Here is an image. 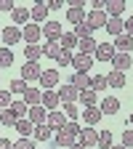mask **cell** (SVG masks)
<instances>
[{
    "label": "cell",
    "mask_w": 133,
    "mask_h": 149,
    "mask_svg": "<svg viewBox=\"0 0 133 149\" xmlns=\"http://www.w3.org/2000/svg\"><path fill=\"white\" fill-rule=\"evenodd\" d=\"M56 93H59V101L61 104H77V99H80V91L75 88V85H64V88H59Z\"/></svg>",
    "instance_id": "6"
},
{
    "label": "cell",
    "mask_w": 133,
    "mask_h": 149,
    "mask_svg": "<svg viewBox=\"0 0 133 149\" xmlns=\"http://www.w3.org/2000/svg\"><path fill=\"white\" fill-rule=\"evenodd\" d=\"M112 64V69H117V72H125L133 61H130V53H115V59L109 61Z\"/></svg>",
    "instance_id": "23"
},
{
    "label": "cell",
    "mask_w": 133,
    "mask_h": 149,
    "mask_svg": "<svg viewBox=\"0 0 133 149\" xmlns=\"http://www.w3.org/2000/svg\"><path fill=\"white\" fill-rule=\"evenodd\" d=\"M72 67L77 69V72H88L93 67V56H88V53H75L72 56Z\"/></svg>",
    "instance_id": "13"
},
{
    "label": "cell",
    "mask_w": 133,
    "mask_h": 149,
    "mask_svg": "<svg viewBox=\"0 0 133 149\" xmlns=\"http://www.w3.org/2000/svg\"><path fill=\"white\" fill-rule=\"evenodd\" d=\"M59 45H61L64 51L77 48V37H75V32H64V35H61V40H59Z\"/></svg>",
    "instance_id": "33"
},
{
    "label": "cell",
    "mask_w": 133,
    "mask_h": 149,
    "mask_svg": "<svg viewBox=\"0 0 133 149\" xmlns=\"http://www.w3.org/2000/svg\"><path fill=\"white\" fill-rule=\"evenodd\" d=\"M64 128H67V130H69V133H72V136H75V139H77V136H80V130H83V128H80V125H77V123H67V125H64Z\"/></svg>",
    "instance_id": "46"
},
{
    "label": "cell",
    "mask_w": 133,
    "mask_h": 149,
    "mask_svg": "<svg viewBox=\"0 0 133 149\" xmlns=\"http://www.w3.org/2000/svg\"><path fill=\"white\" fill-rule=\"evenodd\" d=\"M61 53V45L59 43H53V40H48L45 45H43V56H48V59H53L56 61V56Z\"/></svg>",
    "instance_id": "34"
},
{
    "label": "cell",
    "mask_w": 133,
    "mask_h": 149,
    "mask_svg": "<svg viewBox=\"0 0 133 149\" xmlns=\"http://www.w3.org/2000/svg\"><path fill=\"white\" fill-rule=\"evenodd\" d=\"M85 24L91 27V32H93V29H101V27H107V13H104V11H88V16H85Z\"/></svg>",
    "instance_id": "5"
},
{
    "label": "cell",
    "mask_w": 133,
    "mask_h": 149,
    "mask_svg": "<svg viewBox=\"0 0 133 149\" xmlns=\"http://www.w3.org/2000/svg\"><path fill=\"white\" fill-rule=\"evenodd\" d=\"M45 6H48V11H59V8H64L61 0H51V3H45Z\"/></svg>",
    "instance_id": "48"
},
{
    "label": "cell",
    "mask_w": 133,
    "mask_h": 149,
    "mask_svg": "<svg viewBox=\"0 0 133 149\" xmlns=\"http://www.w3.org/2000/svg\"><path fill=\"white\" fill-rule=\"evenodd\" d=\"M125 35L133 37V16H128V22H125Z\"/></svg>",
    "instance_id": "49"
},
{
    "label": "cell",
    "mask_w": 133,
    "mask_h": 149,
    "mask_svg": "<svg viewBox=\"0 0 133 149\" xmlns=\"http://www.w3.org/2000/svg\"><path fill=\"white\" fill-rule=\"evenodd\" d=\"M16 123H19V117L13 115L11 109H3V112H0V125H8V128H13Z\"/></svg>",
    "instance_id": "38"
},
{
    "label": "cell",
    "mask_w": 133,
    "mask_h": 149,
    "mask_svg": "<svg viewBox=\"0 0 133 149\" xmlns=\"http://www.w3.org/2000/svg\"><path fill=\"white\" fill-rule=\"evenodd\" d=\"M24 56H27V61H37V59L43 56V45H37V43L24 45Z\"/></svg>",
    "instance_id": "31"
},
{
    "label": "cell",
    "mask_w": 133,
    "mask_h": 149,
    "mask_svg": "<svg viewBox=\"0 0 133 149\" xmlns=\"http://www.w3.org/2000/svg\"><path fill=\"white\" fill-rule=\"evenodd\" d=\"M125 83H128L125 72H117V69H109L107 72V85H112V88H125Z\"/></svg>",
    "instance_id": "19"
},
{
    "label": "cell",
    "mask_w": 133,
    "mask_h": 149,
    "mask_svg": "<svg viewBox=\"0 0 133 149\" xmlns=\"http://www.w3.org/2000/svg\"><path fill=\"white\" fill-rule=\"evenodd\" d=\"M45 123L53 128V130H59V128H64L67 123H64V112H59V109H53V112H48V117H45Z\"/></svg>",
    "instance_id": "25"
},
{
    "label": "cell",
    "mask_w": 133,
    "mask_h": 149,
    "mask_svg": "<svg viewBox=\"0 0 133 149\" xmlns=\"http://www.w3.org/2000/svg\"><path fill=\"white\" fill-rule=\"evenodd\" d=\"M109 149H125V146H123V144H112Z\"/></svg>",
    "instance_id": "52"
},
{
    "label": "cell",
    "mask_w": 133,
    "mask_h": 149,
    "mask_svg": "<svg viewBox=\"0 0 133 149\" xmlns=\"http://www.w3.org/2000/svg\"><path fill=\"white\" fill-rule=\"evenodd\" d=\"M0 112H3V109H0Z\"/></svg>",
    "instance_id": "54"
},
{
    "label": "cell",
    "mask_w": 133,
    "mask_h": 149,
    "mask_svg": "<svg viewBox=\"0 0 133 149\" xmlns=\"http://www.w3.org/2000/svg\"><path fill=\"white\" fill-rule=\"evenodd\" d=\"M13 0H0V11H6V13H13Z\"/></svg>",
    "instance_id": "47"
},
{
    "label": "cell",
    "mask_w": 133,
    "mask_h": 149,
    "mask_svg": "<svg viewBox=\"0 0 133 149\" xmlns=\"http://www.w3.org/2000/svg\"><path fill=\"white\" fill-rule=\"evenodd\" d=\"M0 149H13V141H8V139H0Z\"/></svg>",
    "instance_id": "50"
},
{
    "label": "cell",
    "mask_w": 133,
    "mask_h": 149,
    "mask_svg": "<svg viewBox=\"0 0 133 149\" xmlns=\"http://www.w3.org/2000/svg\"><path fill=\"white\" fill-rule=\"evenodd\" d=\"M67 22L75 24V27L83 24V22H85V8H83V6H69V8H67Z\"/></svg>",
    "instance_id": "16"
},
{
    "label": "cell",
    "mask_w": 133,
    "mask_h": 149,
    "mask_svg": "<svg viewBox=\"0 0 133 149\" xmlns=\"http://www.w3.org/2000/svg\"><path fill=\"white\" fill-rule=\"evenodd\" d=\"M107 32L115 35V37H120L125 32V22H123V19H107Z\"/></svg>",
    "instance_id": "27"
},
{
    "label": "cell",
    "mask_w": 133,
    "mask_h": 149,
    "mask_svg": "<svg viewBox=\"0 0 133 149\" xmlns=\"http://www.w3.org/2000/svg\"><path fill=\"white\" fill-rule=\"evenodd\" d=\"M72 32H75V37H77V40H83V37H91V27H88L85 22H83V24H77Z\"/></svg>",
    "instance_id": "43"
},
{
    "label": "cell",
    "mask_w": 133,
    "mask_h": 149,
    "mask_svg": "<svg viewBox=\"0 0 133 149\" xmlns=\"http://www.w3.org/2000/svg\"><path fill=\"white\" fill-rule=\"evenodd\" d=\"M64 115L69 117V123H77L80 115H83V109H80L77 104H64Z\"/></svg>",
    "instance_id": "35"
},
{
    "label": "cell",
    "mask_w": 133,
    "mask_h": 149,
    "mask_svg": "<svg viewBox=\"0 0 133 149\" xmlns=\"http://www.w3.org/2000/svg\"><path fill=\"white\" fill-rule=\"evenodd\" d=\"M59 77H61L59 69H43V74H40V80H37V83H40L43 91H53L56 85H59Z\"/></svg>",
    "instance_id": "1"
},
{
    "label": "cell",
    "mask_w": 133,
    "mask_h": 149,
    "mask_svg": "<svg viewBox=\"0 0 133 149\" xmlns=\"http://www.w3.org/2000/svg\"><path fill=\"white\" fill-rule=\"evenodd\" d=\"M112 45H115L117 53H130V51H133V37L123 32L120 37H115V43H112Z\"/></svg>",
    "instance_id": "18"
},
{
    "label": "cell",
    "mask_w": 133,
    "mask_h": 149,
    "mask_svg": "<svg viewBox=\"0 0 133 149\" xmlns=\"http://www.w3.org/2000/svg\"><path fill=\"white\" fill-rule=\"evenodd\" d=\"M72 56H75L72 51H64L61 48V53L56 56V64H59V67H72Z\"/></svg>",
    "instance_id": "40"
},
{
    "label": "cell",
    "mask_w": 133,
    "mask_h": 149,
    "mask_svg": "<svg viewBox=\"0 0 133 149\" xmlns=\"http://www.w3.org/2000/svg\"><path fill=\"white\" fill-rule=\"evenodd\" d=\"M48 13H51V11H48V6L43 3V0H37V3L29 8V19H35V24H40V27L48 22Z\"/></svg>",
    "instance_id": "2"
},
{
    "label": "cell",
    "mask_w": 133,
    "mask_h": 149,
    "mask_svg": "<svg viewBox=\"0 0 133 149\" xmlns=\"http://www.w3.org/2000/svg\"><path fill=\"white\" fill-rule=\"evenodd\" d=\"M69 149H85V146H83V144H77V141H75V144H72Z\"/></svg>",
    "instance_id": "51"
},
{
    "label": "cell",
    "mask_w": 133,
    "mask_h": 149,
    "mask_svg": "<svg viewBox=\"0 0 133 149\" xmlns=\"http://www.w3.org/2000/svg\"><path fill=\"white\" fill-rule=\"evenodd\" d=\"M45 117H48V109H43V104L29 107V112H27V120H29L32 125H43V123H45Z\"/></svg>",
    "instance_id": "12"
},
{
    "label": "cell",
    "mask_w": 133,
    "mask_h": 149,
    "mask_svg": "<svg viewBox=\"0 0 133 149\" xmlns=\"http://www.w3.org/2000/svg\"><path fill=\"white\" fill-rule=\"evenodd\" d=\"M96 40H93V37H83V40H77V48H80V53H88V56H93L96 53Z\"/></svg>",
    "instance_id": "29"
},
{
    "label": "cell",
    "mask_w": 133,
    "mask_h": 149,
    "mask_svg": "<svg viewBox=\"0 0 133 149\" xmlns=\"http://www.w3.org/2000/svg\"><path fill=\"white\" fill-rule=\"evenodd\" d=\"M51 136H53V128H51L48 123L35 125V128H32V139H35V141H48Z\"/></svg>",
    "instance_id": "20"
},
{
    "label": "cell",
    "mask_w": 133,
    "mask_h": 149,
    "mask_svg": "<svg viewBox=\"0 0 133 149\" xmlns=\"http://www.w3.org/2000/svg\"><path fill=\"white\" fill-rule=\"evenodd\" d=\"M8 91H11V96H24V91H27V83L22 77H16L8 83Z\"/></svg>",
    "instance_id": "32"
},
{
    "label": "cell",
    "mask_w": 133,
    "mask_h": 149,
    "mask_svg": "<svg viewBox=\"0 0 133 149\" xmlns=\"http://www.w3.org/2000/svg\"><path fill=\"white\" fill-rule=\"evenodd\" d=\"M13 128L19 130V133H22V139H29V136H32V128H35V125H32V123H29V120L24 117V120H19V123H16Z\"/></svg>",
    "instance_id": "36"
},
{
    "label": "cell",
    "mask_w": 133,
    "mask_h": 149,
    "mask_svg": "<svg viewBox=\"0 0 133 149\" xmlns=\"http://www.w3.org/2000/svg\"><path fill=\"white\" fill-rule=\"evenodd\" d=\"M77 101H83V107H96V101H99V93L93 91V88L80 91V99H77Z\"/></svg>",
    "instance_id": "28"
},
{
    "label": "cell",
    "mask_w": 133,
    "mask_h": 149,
    "mask_svg": "<svg viewBox=\"0 0 133 149\" xmlns=\"http://www.w3.org/2000/svg\"><path fill=\"white\" fill-rule=\"evenodd\" d=\"M40 74H43V69H40V64H37V61H27V64L22 67V80H24V83L40 80Z\"/></svg>",
    "instance_id": "8"
},
{
    "label": "cell",
    "mask_w": 133,
    "mask_h": 149,
    "mask_svg": "<svg viewBox=\"0 0 133 149\" xmlns=\"http://www.w3.org/2000/svg\"><path fill=\"white\" fill-rule=\"evenodd\" d=\"M96 146H101V149H109V146H112V133H109V130H99Z\"/></svg>",
    "instance_id": "41"
},
{
    "label": "cell",
    "mask_w": 133,
    "mask_h": 149,
    "mask_svg": "<svg viewBox=\"0 0 133 149\" xmlns=\"http://www.w3.org/2000/svg\"><path fill=\"white\" fill-rule=\"evenodd\" d=\"M101 115H117L120 112V99L117 96H104V101H101Z\"/></svg>",
    "instance_id": "17"
},
{
    "label": "cell",
    "mask_w": 133,
    "mask_h": 149,
    "mask_svg": "<svg viewBox=\"0 0 133 149\" xmlns=\"http://www.w3.org/2000/svg\"><path fill=\"white\" fill-rule=\"evenodd\" d=\"M13 64V51L11 48H0V69H6V67H11Z\"/></svg>",
    "instance_id": "37"
},
{
    "label": "cell",
    "mask_w": 133,
    "mask_h": 149,
    "mask_svg": "<svg viewBox=\"0 0 133 149\" xmlns=\"http://www.w3.org/2000/svg\"><path fill=\"white\" fill-rule=\"evenodd\" d=\"M0 32H3V29H0Z\"/></svg>",
    "instance_id": "55"
},
{
    "label": "cell",
    "mask_w": 133,
    "mask_h": 149,
    "mask_svg": "<svg viewBox=\"0 0 133 149\" xmlns=\"http://www.w3.org/2000/svg\"><path fill=\"white\" fill-rule=\"evenodd\" d=\"M0 37H3L6 48H8V45H16L19 40H22V29H19V27H13V24H8V27H3V32H0Z\"/></svg>",
    "instance_id": "7"
},
{
    "label": "cell",
    "mask_w": 133,
    "mask_h": 149,
    "mask_svg": "<svg viewBox=\"0 0 133 149\" xmlns=\"http://www.w3.org/2000/svg\"><path fill=\"white\" fill-rule=\"evenodd\" d=\"M11 112H13V115L19 117V120H24L27 117V112H29V107L24 104V99H19V101H11V107H8Z\"/></svg>",
    "instance_id": "30"
},
{
    "label": "cell",
    "mask_w": 133,
    "mask_h": 149,
    "mask_svg": "<svg viewBox=\"0 0 133 149\" xmlns=\"http://www.w3.org/2000/svg\"><path fill=\"white\" fill-rule=\"evenodd\" d=\"M40 35H43L40 24H24V27H22V37H24V40H27L29 45L40 40Z\"/></svg>",
    "instance_id": "15"
},
{
    "label": "cell",
    "mask_w": 133,
    "mask_h": 149,
    "mask_svg": "<svg viewBox=\"0 0 133 149\" xmlns=\"http://www.w3.org/2000/svg\"><path fill=\"white\" fill-rule=\"evenodd\" d=\"M130 128H133V112H130Z\"/></svg>",
    "instance_id": "53"
},
{
    "label": "cell",
    "mask_w": 133,
    "mask_h": 149,
    "mask_svg": "<svg viewBox=\"0 0 133 149\" xmlns=\"http://www.w3.org/2000/svg\"><path fill=\"white\" fill-rule=\"evenodd\" d=\"M11 19H13V27H19V24H27V22H29V8H24V6H16V8H13V13H11Z\"/></svg>",
    "instance_id": "26"
},
{
    "label": "cell",
    "mask_w": 133,
    "mask_h": 149,
    "mask_svg": "<svg viewBox=\"0 0 133 149\" xmlns=\"http://www.w3.org/2000/svg\"><path fill=\"white\" fill-rule=\"evenodd\" d=\"M22 99H24L27 107H37V104H40V99H43V91H40V88H27Z\"/></svg>",
    "instance_id": "24"
},
{
    "label": "cell",
    "mask_w": 133,
    "mask_h": 149,
    "mask_svg": "<svg viewBox=\"0 0 133 149\" xmlns=\"http://www.w3.org/2000/svg\"><path fill=\"white\" fill-rule=\"evenodd\" d=\"M80 117L85 120V125H91V128H93V125H99V123H101V117H104V115H101V109H99V104H96V107H85Z\"/></svg>",
    "instance_id": "9"
},
{
    "label": "cell",
    "mask_w": 133,
    "mask_h": 149,
    "mask_svg": "<svg viewBox=\"0 0 133 149\" xmlns=\"http://www.w3.org/2000/svg\"><path fill=\"white\" fill-rule=\"evenodd\" d=\"M75 141H77V139H75V136L69 133L67 128H59V130L53 133V144H56V146H64V149H69Z\"/></svg>",
    "instance_id": "11"
},
{
    "label": "cell",
    "mask_w": 133,
    "mask_h": 149,
    "mask_svg": "<svg viewBox=\"0 0 133 149\" xmlns=\"http://www.w3.org/2000/svg\"><path fill=\"white\" fill-rule=\"evenodd\" d=\"M115 45L112 43H99L96 45V53H93V61H112L115 59Z\"/></svg>",
    "instance_id": "4"
},
{
    "label": "cell",
    "mask_w": 133,
    "mask_h": 149,
    "mask_svg": "<svg viewBox=\"0 0 133 149\" xmlns=\"http://www.w3.org/2000/svg\"><path fill=\"white\" fill-rule=\"evenodd\" d=\"M123 146H125V149L133 146V128H125V130H123Z\"/></svg>",
    "instance_id": "44"
},
{
    "label": "cell",
    "mask_w": 133,
    "mask_h": 149,
    "mask_svg": "<svg viewBox=\"0 0 133 149\" xmlns=\"http://www.w3.org/2000/svg\"><path fill=\"white\" fill-rule=\"evenodd\" d=\"M104 13H107V19H120L125 13V3L123 0H109V3L104 6Z\"/></svg>",
    "instance_id": "14"
},
{
    "label": "cell",
    "mask_w": 133,
    "mask_h": 149,
    "mask_svg": "<svg viewBox=\"0 0 133 149\" xmlns=\"http://www.w3.org/2000/svg\"><path fill=\"white\" fill-rule=\"evenodd\" d=\"M11 101H13L11 91H8V88H0V109H8V107H11Z\"/></svg>",
    "instance_id": "42"
},
{
    "label": "cell",
    "mask_w": 133,
    "mask_h": 149,
    "mask_svg": "<svg viewBox=\"0 0 133 149\" xmlns=\"http://www.w3.org/2000/svg\"><path fill=\"white\" fill-rule=\"evenodd\" d=\"M40 104H43L48 112H53L56 107L61 104V101H59V93H56V91H43V99H40Z\"/></svg>",
    "instance_id": "22"
},
{
    "label": "cell",
    "mask_w": 133,
    "mask_h": 149,
    "mask_svg": "<svg viewBox=\"0 0 133 149\" xmlns=\"http://www.w3.org/2000/svg\"><path fill=\"white\" fill-rule=\"evenodd\" d=\"M13 149H35V141H32V139H19V141L13 144Z\"/></svg>",
    "instance_id": "45"
},
{
    "label": "cell",
    "mask_w": 133,
    "mask_h": 149,
    "mask_svg": "<svg viewBox=\"0 0 133 149\" xmlns=\"http://www.w3.org/2000/svg\"><path fill=\"white\" fill-rule=\"evenodd\" d=\"M40 29H43V35L48 37V40H53V43H59V40H61V35H64L61 22H45Z\"/></svg>",
    "instance_id": "3"
},
{
    "label": "cell",
    "mask_w": 133,
    "mask_h": 149,
    "mask_svg": "<svg viewBox=\"0 0 133 149\" xmlns=\"http://www.w3.org/2000/svg\"><path fill=\"white\" fill-rule=\"evenodd\" d=\"M69 85H75L77 91H88V88H91V74H88V72H75Z\"/></svg>",
    "instance_id": "21"
},
{
    "label": "cell",
    "mask_w": 133,
    "mask_h": 149,
    "mask_svg": "<svg viewBox=\"0 0 133 149\" xmlns=\"http://www.w3.org/2000/svg\"><path fill=\"white\" fill-rule=\"evenodd\" d=\"M91 88L96 91V93L104 91V88H109V85H107V74H93V77H91Z\"/></svg>",
    "instance_id": "39"
},
{
    "label": "cell",
    "mask_w": 133,
    "mask_h": 149,
    "mask_svg": "<svg viewBox=\"0 0 133 149\" xmlns=\"http://www.w3.org/2000/svg\"><path fill=\"white\" fill-rule=\"evenodd\" d=\"M96 141H99V130H93L91 125H85L77 136V144H83V146H96Z\"/></svg>",
    "instance_id": "10"
}]
</instances>
